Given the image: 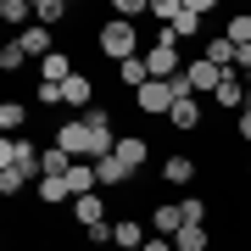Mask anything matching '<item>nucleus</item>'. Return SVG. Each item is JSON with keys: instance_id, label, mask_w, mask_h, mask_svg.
<instances>
[{"instance_id": "obj_1", "label": "nucleus", "mask_w": 251, "mask_h": 251, "mask_svg": "<svg viewBox=\"0 0 251 251\" xmlns=\"http://www.w3.org/2000/svg\"><path fill=\"white\" fill-rule=\"evenodd\" d=\"M39 156H45V151H39L34 140H23V134L0 140V196H23V184L34 179V173H45Z\"/></svg>"}, {"instance_id": "obj_2", "label": "nucleus", "mask_w": 251, "mask_h": 251, "mask_svg": "<svg viewBox=\"0 0 251 251\" xmlns=\"http://www.w3.org/2000/svg\"><path fill=\"white\" fill-rule=\"evenodd\" d=\"M140 34H134V23H123V17H112V23H100L95 28V50L100 56H112V62H128V56H140Z\"/></svg>"}, {"instance_id": "obj_3", "label": "nucleus", "mask_w": 251, "mask_h": 251, "mask_svg": "<svg viewBox=\"0 0 251 251\" xmlns=\"http://www.w3.org/2000/svg\"><path fill=\"white\" fill-rule=\"evenodd\" d=\"M145 67H151V78H162V84H173V78L184 73V62H179V39H173L168 28H162V34H156V45L145 50Z\"/></svg>"}, {"instance_id": "obj_4", "label": "nucleus", "mask_w": 251, "mask_h": 251, "mask_svg": "<svg viewBox=\"0 0 251 251\" xmlns=\"http://www.w3.org/2000/svg\"><path fill=\"white\" fill-rule=\"evenodd\" d=\"M184 78H190V90H196V100L201 95H218V84H224V67H212L201 56V62H184Z\"/></svg>"}, {"instance_id": "obj_5", "label": "nucleus", "mask_w": 251, "mask_h": 251, "mask_svg": "<svg viewBox=\"0 0 251 251\" xmlns=\"http://www.w3.org/2000/svg\"><path fill=\"white\" fill-rule=\"evenodd\" d=\"M206 11H212V0H179V17H173V28H168V34H173V39H190V34L201 28V17H206Z\"/></svg>"}, {"instance_id": "obj_6", "label": "nucleus", "mask_w": 251, "mask_h": 251, "mask_svg": "<svg viewBox=\"0 0 251 251\" xmlns=\"http://www.w3.org/2000/svg\"><path fill=\"white\" fill-rule=\"evenodd\" d=\"M134 106L145 112V117H156V112H173V84H162V78H151L145 90L134 95Z\"/></svg>"}, {"instance_id": "obj_7", "label": "nucleus", "mask_w": 251, "mask_h": 251, "mask_svg": "<svg viewBox=\"0 0 251 251\" xmlns=\"http://www.w3.org/2000/svg\"><path fill=\"white\" fill-rule=\"evenodd\" d=\"M90 100H95V84H90V73H73V78L62 84V106H78V117L90 112Z\"/></svg>"}, {"instance_id": "obj_8", "label": "nucleus", "mask_w": 251, "mask_h": 251, "mask_svg": "<svg viewBox=\"0 0 251 251\" xmlns=\"http://www.w3.org/2000/svg\"><path fill=\"white\" fill-rule=\"evenodd\" d=\"M95 179L112 184V190H123V184H134V168H128L123 156H100V162H95Z\"/></svg>"}, {"instance_id": "obj_9", "label": "nucleus", "mask_w": 251, "mask_h": 251, "mask_svg": "<svg viewBox=\"0 0 251 251\" xmlns=\"http://www.w3.org/2000/svg\"><path fill=\"white\" fill-rule=\"evenodd\" d=\"M17 45H23L28 56H39V62H45V56L56 50V45H50V28H45V23H28L23 34H17Z\"/></svg>"}, {"instance_id": "obj_10", "label": "nucleus", "mask_w": 251, "mask_h": 251, "mask_svg": "<svg viewBox=\"0 0 251 251\" xmlns=\"http://www.w3.org/2000/svg\"><path fill=\"white\" fill-rule=\"evenodd\" d=\"M246 95H251V90H246L240 73H224V84H218V95H212V100H218V106H229V112H234V106L246 112Z\"/></svg>"}, {"instance_id": "obj_11", "label": "nucleus", "mask_w": 251, "mask_h": 251, "mask_svg": "<svg viewBox=\"0 0 251 251\" xmlns=\"http://www.w3.org/2000/svg\"><path fill=\"white\" fill-rule=\"evenodd\" d=\"M73 218H78L84 229L106 224V196H78V201H73Z\"/></svg>"}, {"instance_id": "obj_12", "label": "nucleus", "mask_w": 251, "mask_h": 251, "mask_svg": "<svg viewBox=\"0 0 251 251\" xmlns=\"http://www.w3.org/2000/svg\"><path fill=\"white\" fill-rule=\"evenodd\" d=\"M95 162H73V173H67V190H73V201L78 196H95Z\"/></svg>"}, {"instance_id": "obj_13", "label": "nucleus", "mask_w": 251, "mask_h": 251, "mask_svg": "<svg viewBox=\"0 0 251 251\" xmlns=\"http://www.w3.org/2000/svg\"><path fill=\"white\" fill-rule=\"evenodd\" d=\"M151 224H156V234H162V240H173V234L184 229V206H179V201L156 206V218H151Z\"/></svg>"}, {"instance_id": "obj_14", "label": "nucleus", "mask_w": 251, "mask_h": 251, "mask_svg": "<svg viewBox=\"0 0 251 251\" xmlns=\"http://www.w3.org/2000/svg\"><path fill=\"white\" fill-rule=\"evenodd\" d=\"M168 123L179 128V134H190V128H201V100H173Z\"/></svg>"}, {"instance_id": "obj_15", "label": "nucleus", "mask_w": 251, "mask_h": 251, "mask_svg": "<svg viewBox=\"0 0 251 251\" xmlns=\"http://www.w3.org/2000/svg\"><path fill=\"white\" fill-rule=\"evenodd\" d=\"M112 156H123V162H128V168H134V173H140V168H145V156H151V145H145L140 134H123V140H117V151H112Z\"/></svg>"}, {"instance_id": "obj_16", "label": "nucleus", "mask_w": 251, "mask_h": 251, "mask_svg": "<svg viewBox=\"0 0 251 251\" xmlns=\"http://www.w3.org/2000/svg\"><path fill=\"white\" fill-rule=\"evenodd\" d=\"M39 73H45V84H67L73 78V56L67 50H50L45 62H39Z\"/></svg>"}, {"instance_id": "obj_17", "label": "nucleus", "mask_w": 251, "mask_h": 251, "mask_svg": "<svg viewBox=\"0 0 251 251\" xmlns=\"http://www.w3.org/2000/svg\"><path fill=\"white\" fill-rule=\"evenodd\" d=\"M206 246H212V234H206L201 224H184L179 234H173V251H206Z\"/></svg>"}, {"instance_id": "obj_18", "label": "nucleus", "mask_w": 251, "mask_h": 251, "mask_svg": "<svg viewBox=\"0 0 251 251\" xmlns=\"http://www.w3.org/2000/svg\"><path fill=\"white\" fill-rule=\"evenodd\" d=\"M162 179H168V184H190V179H196V162H190V156H168V162H162Z\"/></svg>"}, {"instance_id": "obj_19", "label": "nucleus", "mask_w": 251, "mask_h": 251, "mask_svg": "<svg viewBox=\"0 0 251 251\" xmlns=\"http://www.w3.org/2000/svg\"><path fill=\"white\" fill-rule=\"evenodd\" d=\"M0 17H6L11 28H28L34 23V6H28V0H0Z\"/></svg>"}, {"instance_id": "obj_20", "label": "nucleus", "mask_w": 251, "mask_h": 251, "mask_svg": "<svg viewBox=\"0 0 251 251\" xmlns=\"http://www.w3.org/2000/svg\"><path fill=\"white\" fill-rule=\"evenodd\" d=\"M23 123H28V106H17V100H0V128H6V140L17 134Z\"/></svg>"}, {"instance_id": "obj_21", "label": "nucleus", "mask_w": 251, "mask_h": 251, "mask_svg": "<svg viewBox=\"0 0 251 251\" xmlns=\"http://www.w3.org/2000/svg\"><path fill=\"white\" fill-rule=\"evenodd\" d=\"M67 17V0H34V23H45V28H56Z\"/></svg>"}, {"instance_id": "obj_22", "label": "nucleus", "mask_w": 251, "mask_h": 251, "mask_svg": "<svg viewBox=\"0 0 251 251\" xmlns=\"http://www.w3.org/2000/svg\"><path fill=\"white\" fill-rule=\"evenodd\" d=\"M206 62L224 67V73H234V45H229V39H212V45H206Z\"/></svg>"}, {"instance_id": "obj_23", "label": "nucleus", "mask_w": 251, "mask_h": 251, "mask_svg": "<svg viewBox=\"0 0 251 251\" xmlns=\"http://www.w3.org/2000/svg\"><path fill=\"white\" fill-rule=\"evenodd\" d=\"M67 179H39V201H67Z\"/></svg>"}, {"instance_id": "obj_24", "label": "nucleus", "mask_w": 251, "mask_h": 251, "mask_svg": "<svg viewBox=\"0 0 251 251\" xmlns=\"http://www.w3.org/2000/svg\"><path fill=\"white\" fill-rule=\"evenodd\" d=\"M179 206H184V224H201V229H206V201H201V196H184Z\"/></svg>"}, {"instance_id": "obj_25", "label": "nucleus", "mask_w": 251, "mask_h": 251, "mask_svg": "<svg viewBox=\"0 0 251 251\" xmlns=\"http://www.w3.org/2000/svg\"><path fill=\"white\" fill-rule=\"evenodd\" d=\"M229 45H251V17H229Z\"/></svg>"}, {"instance_id": "obj_26", "label": "nucleus", "mask_w": 251, "mask_h": 251, "mask_svg": "<svg viewBox=\"0 0 251 251\" xmlns=\"http://www.w3.org/2000/svg\"><path fill=\"white\" fill-rule=\"evenodd\" d=\"M23 62H28V50L17 45V39H11V45H6V50H0V67H6V73H17Z\"/></svg>"}, {"instance_id": "obj_27", "label": "nucleus", "mask_w": 251, "mask_h": 251, "mask_svg": "<svg viewBox=\"0 0 251 251\" xmlns=\"http://www.w3.org/2000/svg\"><path fill=\"white\" fill-rule=\"evenodd\" d=\"M34 100H39V106H62V84H45V78H39Z\"/></svg>"}, {"instance_id": "obj_28", "label": "nucleus", "mask_w": 251, "mask_h": 251, "mask_svg": "<svg viewBox=\"0 0 251 251\" xmlns=\"http://www.w3.org/2000/svg\"><path fill=\"white\" fill-rule=\"evenodd\" d=\"M151 17H162V23L173 28V17H179V0H151Z\"/></svg>"}, {"instance_id": "obj_29", "label": "nucleus", "mask_w": 251, "mask_h": 251, "mask_svg": "<svg viewBox=\"0 0 251 251\" xmlns=\"http://www.w3.org/2000/svg\"><path fill=\"white\" fill-rule=\"evenodd\" d=\"M240 140L251 145V95H246V112H240Z\"/></svg>"}, {"instance_id": "obj_30", "label": "nucleus", "mask_w": 251, "mask_h": 251, "mask_svg": "<svg viewBox=\"0 0 251 251\" xmlns=\"http://www.w3.org/2000/svg\"><path fill=\"white\" fill-rule=\"evenodd\" d=\"M140 251H173V240H162V234H156V240H145Z\"/></svg>"}, {"instance_id": "obj_31", "label": "nucleus", "mask_w": 251, "mask_h": 251, "mask_svg": "<svg viewBox=\"0 0 251 251\" xmlns=\"http://www.w3.org/2000/svg\"><path fill=\"white\" fill-rule=\"evenodd\" d=\"M246 90H251V73H246Z\"/></svg>"}, {"instance_id": "obj_32", "label": "nucleus", "mask_w": 251, "mask_h": 251, "mask_svg": "<svg viewBox=\"0 0 251 251\" xmlns=\"http://www.w3.org/2000/svg\"><path fill=\"white\" fill-rule=\"evenodd\" d=\"M246 173H251V162H246Z\"/></svg>"}, {"instance_id": "obj_33", "label": "nucleus", "mask_w": 251, "mask_h": 251, "mask_svg": "<svg viewBox=\"0 0 251 251\" xmlns=\"http://www.w3.org/2000/svg\"><path fill=\"white\" fill-rule=\"evenodd\" d=\"M246 251H251V246H246Z\"/></svg>"}]
</instances>
